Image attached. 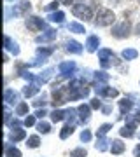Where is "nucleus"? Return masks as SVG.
<instances>
[{"label":"nucleus","instance_id":"nucleus-1","mask_svg":"<svg viewBox=\"0 0 140 157\" xmlns=\"http://www.w3.org/2000/svg\"><path fill=\"white\" fill-rule=\"evenodd\" d=\"M32 11V2L30 0H21L19 4H16V7H7L6 9V19L9 21L11 19V16H25V14H28V12Z\"/></svg>","mask_w":140,"mask_h":157},{"label":"nucleus","instance_id":"nucleus-2","mask_svg":"<svg viewBox=\"0 0 140 157\" xmlns=\"http://www.w3.org/2000/svg\"><path fill=\"white\" fill-rule=\"evenodd\" d=\"M98 59H100L102 68H110L112 65H119V59L116 58V54L112 52V49H100L98 51Z\"/></svg>","mask_w":140,"mask_h":157},{"label":"nucleus","instance_id":"nucleus-3","mask_svg":"<svg viewBox=\"0 0 140 157\" xmlns=\"http://www.w3.org/2000/svg\"><path fill=\"white\" fill-rule=\"evenodd\" d=\"M114 19H116V14L110 11V9H98V12H96V19H95V26H109V25H112L114 23Z\"/></svg>","mask_w":140,"mask_h":157},{"label":"nucleus","instance_id":"nucleus-4","mask_svg":"<svg viewBox=\"0 0 140 157\" xmlns=\"http://www.w3.org/2000/svg\"><path fill=\"white\" fill-rule=\"evenodd\" d=\"M93 7H91V4H75V6L72 7V12L74 16L79 17V19H84V21H88V19H91L93 17Z\"/></svg>","mask_w":140,"mask_h":157},{"label":"nucleus","instance_id":"nucleus-5","mask_svg":"<svg viewBox=\"0 0 140 157\" xmlns=\"http://www.w3.org/2000/svg\"><path fill=\"white\" fill-rule=\"evenodd\" d=\"M130 32H131V25L130 21H121L118 25H114L110 30L112 37H116V39H124V37H128Z\"/></svg>","mask_w":140,"mask_h":157},{"label":"nucleus","instance_id":"nucleus-6","mask_svg":"<svg viewBox=\"0 0 140 157\" xmlns=\"http://www.w3.org/2000/svg\"><path fill=\"white\" fill-rule=\"evenodd\" d=\"M54 52V47H37V56H35V61L30 63V67H39V65H42V63L47 61V58L51 56Z\"/></svg>","mask_w":140,"mask_h":157},{"label":"nucleus","instance_id":"nucleus-7","mask_svg":"<svg viewBox=\"0 0 140 157\" xmlns=\"http://www.w3.org/2000/svg\"><path fill=\"white\" fill-rule=\"evenodd\" d=\"M58 72H60L62 77L70 78V77L75 75V72H77V65H75V61H63V63H60Z\"/></svg>","mask_w":140,"mask_h":157},{"label":"nucleus","instance_id":"nucleus-8","mask_svg":"<svg viewBox=\"0 0 140 157\" xmlns=\"http://www.w3.org/2000/svg\"><path fill=\"white\" fill-rule=\"evenodd\" d=\"M25 23H26V28L32 30V32H40V30L46 28V21L37 16H28Z\"/></svg>","mask_w":140,"mask_h":157},{"label":"nucleus","instance_id":"nucleus-9","mask_svg":"<svg viewBox=\"0 0 140 157\" xmlns=\"http://www.w3.org/2000/svg\"><path fill=\"white\" fill-rule=\"evenodd\" d=\"M56 35H58V32L53 28H47L46 32H42L40 35H37L35 37V42L37 44H46V42H53V40L56 39Z\"/></svg>","mask_w":140,"mask_h":157},{"label":"nucleus","instance_id":"nucleus-10","mask_svg":"<svg viewBox=\"0 0 140 157\" xmlns=\"http://www.w3.org/2000/svg\"><path fill=\"white\" fill-rule=\"evenodd\" d=\"M91 110H93V108H91L88 103H82V105H79V107H77L79 121H81L82 124H86V122L91 119Z\"/></svg>","mask_w":140,"mask_h":157},{"label":"nucleus","instance_id":"nucleus-11","mask_svg":"<svg viewBox=\"0 0 140 157\" xmlns=\"http://www.w3.org/2000/svg\"><path fill=\"white\" fill-rule=\"evenodd\" d=\"M133 98H131V94L126 96V98H123V100L119 101V110H121V115H128L130 112H131V108H133V103L135 101H131Z\"/></svg>","mask_w":140,"mask_h":157},{"label":"nucleus","instance_id":"nucleus-12","mask_svg":"<svg viewBox=\"0 0 140 157\" xmlns=\"http://www.w3.org/2000/svg\"><path fill=\"white\" fill-rule=\"evenodd\" d=\"M4 101H6L7 105H19L21 101H19V93L14 89H6V94H4Z\"/></svg>","mask_w":140,"mask_h":157},{"label":"nucleus","instance_id":"nucleus-13","mask_svg":"<svg viewBox=\"0 0 140 157\" xmlns=\"http://www.w3.org/2000/svg\"><path fill=\"white\" fill-rule=\"evenodd\" d=\"M82 44H79L77 40H65V51L70 52V54H81L82 52Z\"/></svg>","mask_w":140,"mask_h":157},{"label":"nucleus","instance_id":"nucleus-14","mask_svg":"<svg viewBox=\"0 0 140 157\" xmlns=\"http://www.w3.org/2000/svg\"><path fill=\"white\" fill-rule=\"evenodd\" d=\"M98 45H100V37L98 35H90L88 40H86V49L90 52H96V51H100Z\"/></svg>","mask_w":140,"mask_h":157},{"label":"nucleus","instance_id":"nucleus-15","mask_svg":"<svg viewBox=\"0 0 140 157\" xmlns=\"http://www.w3.org/2000/svg\"><path fill=\"white\" fill-rule=\"evenodd\" d=\"M135 128H137V122H126L119 129V135L124 138H131V136H135Z\"/></svg>","mask_w":140,"mask_h":157},{"label":"nucleus","instance_id":"nucleus-16","mask_svg":"<svg viewBox=\"0 0 140 157\" xmlns=\"http://www.w3.org/2000/svg\"><path fill=\"white\" fill-rule=\"evenodd\" d=\"M124 150H126V143H123L121 140L110 141V152L114 155H121V154H124Z\"/></svg>","mask_w":140,"mask_h":157},{"label":"nucleus","instance_id":"nucleus-17","mask_svg":"<svg viewBox=\"0 0 140 157\" xmlns=\"http://www.w3.org/2000/svg\"><path fill=\"white\" fill-rule=\"evenodd\" d=\"M53 73H54V68H47V70H44L42 73H39V75H37V78H35L34 84H37V86L46 84V82H47L51 77H53Z\"/></svg>","mask_w":140,"mask_h":157},{"label":"nucleus","instance_id":"nucleus-18","mask_svg":"<svg viewBox=\"0 0 140 157\" xmlns=\"http://www.w3.org/2000/svg\"><path fill=\"white\" fill-rule=\"evenodd\" d=\"M49 115H51V121H53V122H62V121H65V119H67V110L54 108Z\"/></svg>","mask_w":140,"mask_h":157},{"label":"nucleus","instance_id":"nucleus-19","mask_svg":"<svg viewBox=\"0 0 140 157\" xmlns=\"http://www.w3.org/2000/svg\"><path fill=\"white\" fill-rule=\"evenodd\" d=\"M95 147H96V150L107 152V150H110V141L107 140L105 136H98V140H96Z\"/></svg>","mask_w":140,"mask_h":157},{"label":"nucleus","instance_id":"nucleus-20","mask_svg":"<svg viewBox=\"0 0 140 157\" xmlns=\"http://www.w3.org/2000/svg\"><path fill=\"white\" fill-rule=\"evenodd\" d=\"M4 44H6V49H7V51H11L14 56H18V54H19V47H18V44L11 39V37H7V35H6V39H4Z\"/></svg>","mask_w":140,"mask_h":157},{"label":"nucleus","instance_id":"nucleus-21","mask_svg":"<svg viewBox=\"0 0 140 157\" xmlns=\"http://www.w3.org/2000/svg\"><path fill=\"white\" fill-rule=\"evenodd\" d=\"M25 138H26V133H25V129H12L11 131V135H9V140L11 141H14V143H16V141H21V140H25Z\"/></svg>","mask_w":140,"mask_h":157},{"label":"nucleus","instance_id":"nucleus-22","mask_svg":"<svg viewBox=\"0 0 140 157\" xmlns=\"http://www.w3.org/2000/svg\"><path fill=\"white\" fill-rule=\"evenodd\" d=\"M74 131H75V124H65L62 128V131H60V138L62 140H67L68 136H72L74 135Z\"/></svg>","mask_w":140,"mask_h":157},{"label":"nucleus","instance_id":"nucleus-23","mask_svg":"<svg viewBox=\"0 0 140 157\" xmlns=\"http://www.w3.org/2000/svg\"><path fill=\"white\" fill-rule=\"evenodd\" d=\"M137 56H138V51L133 49V47H128V49H124L123 52H121V58H123V59H126V61L137 59Z\"/></svg>","mask_w":140,"mask_h":157},{"label":"nucleus","instance_id":"nucleus-24","mask_svg":"<svg viewBox=\"0 0 140 157\" xmlns=\"http://www.w3.org/2000/svg\"><path fill=\"white\" fill-rule=\"evenodd\" d=\"M47 19H49L51 23H63L65 21V12L63 11H54V12H51L49 16H47Z\"/></svg>","mask_w":140,"mask_h":157},{"label":"nucleus","instance_id":"nucleus-25","mask_svg":"<svg viewBox=\"0 0 140 157\" xmlns=\"http://www.w3.org/2000/svg\"><path fill=\"white\" fill-rule=\"evenodd\" d=\"M39 93V86L37 84H28L26 87H23V94L26 96V98H32Z\"/></svg>","mask_w":140,"mask_h":157},{"label":"nucleus","instance_id":"nucleus-26","mask_svg":"<svg viewBox=\"0 0 140 157\" xmlns=\"http://www.w3.org/2000/svg\"><path fill=\"white\" fill-rule=\"evenodd\" d=\"M4 155L6 157H21V152H19V148L6 143V154H4Z\"/></svg>","mask_w":140,"mask_h":157},{"label":"nucleus","instance_id":"nucleus-27","mask_svg":"<svg viewBox=\"0 0 140 157\" xmlns=\"http://www.w3.org/2000/svg\"><path fill=\"white\" fill-rule=\"evenodd\" d=\"M26 113H28V103L21 101L19 105H16V108H14V115L21 117V115H26Z\"/></svg>","mask_w":140,"mask_h":157},{"label":"nucleus","instance_id":"nucleus-28","mask_svg":"<svg viewBox=\"0 0 140 157\" xmlns=\"http://www.w3.org/2000/svg\"><path fill=\"white\" fill-rule=\"evenodd\" d=\"M39 145H40V136L39 135L28 136V140H26V147H28V148H37Z\"/></svg>","mask_w":140,"mask_h":157},{"label":"nucleus","instance_id":"nucleus-29","mask_svg":"<svg viewBox=\"0 0 140 157\" xmlns=\"http://www.w3.org/2000/svg\"><path fill=\"white\" fill-rule=\"evenodd\" d=\"M68 30H70V32H74V33H84V32H86L84 25H81V23H77V21L70 23V25H68Z\"/></svg>","mask_w":140,"mask_h":157},{"label":"nucleus","instance_id":"nucleus-30","mask_svg":"<svg viewBox=\"0 0 140 157\" xmlns=\"http://www.w3.org/2000/svg\"><path fill=\"white\" fill-rule=\"evenodd\" d=\"M95 80L96 82H102V84H107V80H109V73L105 70H100V72H95Z\"/></svg>","mask_w":140,"mask_h":157},{"label":"nucleus","instance_id":"nucleus-31","mask_svg":"<svg viewBox=\"0 0 140 157\" xmlns=\"http://www.w3.org/2000/svg\"><path fill=\"white\" fill-rule=\"evenodd\" d=\"M46 105H47V94H46V93H42V94L40 96H37V98H35V101H34V107H42L44 108Z\"/></svg>","mask_w":140,"mask_h":157},{"label":"nucleus","instance_id":"nucleus-32","mask_svg":"<svg viewBox=\"0 0 140 157\" xmlns=\"http://www.w3.org/2000/svg\"><path fill=\"white\" fill-rule=\"evenodd\" d=\"M110 129H112V124H110V122H105V124H102L100 128H98V131H96V138H98V136H105L107 133L110 131Z\"/></svg>","mask_w":140,"mask_h":157},{"label":"nucleus","instance_id":"nucleus-33","mask_svg":"<svg viewBox=\"0 0 140 157\" xmlns=\"http://www.w3.org/2000/svg\"><path fill=\"white\" fill-rule=\"evenodd\" d=\"M37 131L39 133H42V135H47V133H51V124L49 122H37Z\"/></svg>","mask_w":140,"mask_h":157},{"label":"nucleus","instance_id":"nucleus-34","mask_svg":"<svg viewBox=\"0 0 140 157\" xmlns=\"http://www.w3.org/2000/svg\"><path fill=\"white\" fill-rule=\"evenodd\" d=\"M86 155H88V152H86L84 147H77V148L70 150V157H86Z\"/></svg>","mask_w":140,"mask_h":157},{"label":"nucleus","instance_id":"nucleus-35","mask_svg":"<svg viewBox=\"0 0 140 157\" xmlns=\"http://www.w3.org/2000/svg\"><path fill=\"white\" fill-rule=\"evenodd\" d=\"M91 138H93V135H91L90 129H82V131H81V141H84V143H90Z\"/></svg>","mask_w":140,"mask_h":157},{"label":"nucleus","instance_id":"nucleus-36","mask_svg":"<svg viewBox=\"0 0 140 157\" xmlns=\"http://www.w3.org/2000/svg\"><path fill=\"white\" fill-rule=\"evenodd\" d=\"M126 122H137V124H140V110H137L133 115L128 113V115H126Z\"/></svg>","mask_w":140,"mask_h":157},{"label":"nucleus","instance_id":"nucleus-37","mask_svg":"<svg viewBox=\"0 0 140 157\" xmlns=\"http://www.w3.org/2000/svg\"><path fill=\"white\" fill-rule=\"evenodd\" d=\"M35 121H37V117H35V115H28V117L23 121V126H26V128H32V126H35Z\"/></svg>","mask_w":140,"mask_h":157},{"label":"nucleus","instance_id":"nucleus-38","mask_svg":"<svg viewBox=\"0 0 140 157\" xmlns=\"http://www.w3.org/2000/svg\"><path fill=\"white\" fill-rule=\"evenodd\" d=\"M90 107L93 108V110H98V108H102L100 98H93V100H91V103H90Z\"/></svg>","mask_w":140,"mask_h":157},{"label":"nucleus","instance_id":"nucleus-39","mask_svg":"<svg viewBox=\"0 0 140 157\" xmlns=\"http://www.w3.org/2000/svg\"><path fill=\"white\" fill-rule=\"evenodd\" d=\"M58 6H60V2H51L49 6H46V12H54L56 9H58Z\"/></svg>","mask_w":140,"mask_h":157},{"label":"nucleus","instance_id":"nucleus-40","mask_svg":"<svg viewBox=\"0 0 140 157\" xmlns=\"http://www.w3.org/2000/svg\"><path fill=\"white\" fill-rule=\"evenodd\" d=\"M34 115H35L37 119H42V117H46V115H47V110H46V108H39V110H37Z\"/></svg>","mask_w":140,"mask_h":157},{"label":"nucleus","instance_id":"nucleus-41","mask_svg":"<svg viewBox=\"0 0 140 157\" xmlns=\"http://www.w3.org/2000/svg\"><path fill=\"white\" fill-rule=\"evenodd\" d=\"M9 119H11V110H9V107H6V115H4L6 124H9Z\"/></svg>","mask_w":140,"mask_h":157},{"label":"nucleus","instance_id":"nucleus-42","mask_svg":"<svg viewBox=\"0 0 140 157\" xmlns=\"http://www.w3.org/2000/svg\"><path fill=\"white\" fill-rule=\"evenodd\" d=\"M102 112L105 113V115H109V113L112 112V107L110 105H105V107H102Z\"/></svg>","mask_w":140,"mask_h":157},{"label":"nucleus","instance_id":"nucleus-43","mask_svg":"<svg viewBox=\"0 0 140 157\" xmlns=\"http://www.w3.org/2000/svg\"><path fill=\"white\" fill-rule=\"evenodd\" d=\"M133 155L135 157H140V143L137 147H135V150H133Z\"/></svg>","mask_w":140,"mask_h":157},{"label":"nucleus","instance_id":"nucleus-44","mask_svg":"<svg viewBox=\"0 0 140 157\" xmlns=\"http://www.w3.org/2000/svg\"><path fill=\"white\" fill-rule=\"evenodd\" d=\"M60 4H65V6H70V4H74V0H58Z\"/></svg>","mask_w":140,"mask_h":157},{"label":"nucleus","instance_id":"nucleus-45","mask_svg":"<svg viewBox=\"0 0 140 157\" xmlns=\"http://www.w3.org/2000/svg\"><path fill=\"white\" fill-rule=\"evenodd\" d=\"M135 33H137V35H140V23L137 25V28H135Z\"/></svg>","mask_w":140,"mask_h":157},{"label":"nucleus","instance_id":"nucleus-46","mask_svg":"<svg viewBox=\"0 0 140 157\" xmlns=\"http://www.w3.org/2000/svg\"><path fill=\"white\" fill-rule=\"evenodd\" d=\"M7 2H16V0H7Z\"/></svg>","mask_w":140,"mask_h":157}]
</instances>
